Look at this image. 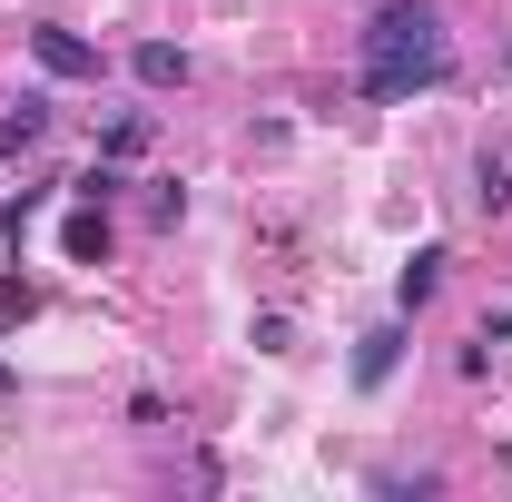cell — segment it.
Instances as JSON below:
<instances>
[{"label":"cell","mask_w":512,"mask_h":502,"mask_svg":"<svg viewBox=\"0 0 512 502\" xmlns=\"http://www.w3.org/2000/svg\"><path fill=\"white\" fill-rule=\"evenodd\" d=\"M444 266H453L444 247H414V256H404V276H394V306L414 315V306H424V296H434V286H444Z\"/></svg>","instance_id":"8992f818"},{"label":"cell","mask_w":512,"mask_h":502,"mask_svg":"<svg viewBox=\"0 0 512 502\" xmlns=\"http://www.w3.org/2000/svg\"><path fill=\"white\" fill-rule=\"evenodd\" d=\"M138 148H148V109H128V119L109 128V138H99V158H119V168L138 158Z\"/></svg>","instance_id":"9c48e42d"},{"label":"cell","mask_w":512,"mask_h":502,"mask_svg":"<svg viewBox=\"0 0 512 502\" xmlns=\"http://www.w3.org/2000/svg\"><path fill=\"white\" fill-rule=\"evenodd\" d=\"M40 138H50V99L30 89V99H20V109L0 119V158H20V148H40Z\"/></svg>","instance_id":"52a82bcc"},{"label":"cell","mask_w":512,"mask_h":502,"mask_svg":"<svg viewBox=\"0 0 512 502\" xmlns=\"http://www.w3.org/2000/svg\"><path fill=\"white\" fill-rule=\"evenodd\" d=\"M69 188H79V197H99V207H109V197H119L128 178H119V158H89V168H79V178H69Z\"/></svg>","instance_id":"8fae6325"},{"label":"cell","mask_w":512,"mask_h":502,"mask_svg":"<svg viewBox=\"0 0 512 502\" xmlns=\"http://www.w3.org/2000/svg\"><path fill=\"white\" fill-rule=\"evenodd\" d=\"M256 355H296V325L286 315H256Z\"/></svg>","instance_id":"4fadbf2b"},{"label":"cell","mask_w":512,"mask_h":502,"mask_svg":"<svg viewBox=\"0 0 512 502\" xmlns=\"http://www.w3.org/2000/svg\"><path fill=\"white\" fill-rule=\"evenodd\" d=\"M69 266H109V207H99V197H79V217H69Z\"/></svg>","instance_id":"5b68a950"},{"label":"cell","mask_w":512,"mask_h":502,"mask_svg":"<svg viewBox=\"0 0 512 502\" xmlns=\"http://www.w3.org/2000/svg\"><path fill=\"white\" fill-rule=\"evenodd\" d=\"M0 394H10V355H0Z\"/></svg>","instance_id":"9a60e30c"},{"label":"cell","mask_w":512,"mask_h":502,"mask_svg":"<svg viewBox=\"0 0 512 502\" xmlns=\"http://www.w3.org/2000/svg\"><path fill=\"white\" fill-rule=\"evenodd\" d=\"M503 79H512V40H503Z\"/></svg>","instance_id":"2e32d148"},{"label":"cell","mask_w":512,"mask_h":502,"mask_svg":"<svg viewBox=\"0 0 512 502\" xmlns=\"http://www.w3.org/2000/svg\"><path fill=\"white\" fill-rule=\"evenodd\" d=\"M394 365H404V325H365L355 335V384L375 394V384H394Z\"/></svg>","instance_id":"3957f363"},{"label":"cell","mask_w":512,"mask_h":502,"mask_svg":"<svg viewBox=\"0 0 512 502\" xmlns=\"http://www.w3.org/2000/svg\"><path fill=\"white\" fill-rule=\"evenodd\" d=\"M453 79V30L434 0H384L365 20V99H414Z\"/></svg>","instance_id":"6da1fadb"},{"label":"cell","mask_w":512,"mask_h":502,"mask_svg":"<svg viewBox=\"0 0 512 502\" xmlns=\"http://www.w3.org/2000/svg\"><path fill=\"white\" fill-rule=\"evenodd\" d=\"M30 60L50 69V79H99V50L79 30H30Z\"/></svg>","instance_id":"7a4b0ae2"},{"label":"cell","mask_w":512,"mask_h":502,"mask_svg":"<svg viewBox=\"0 0 512 502\" xmlns=\"http://www.w3.org/2000/svg\"><path fill=\"white\" fill-rule=\"evenodd\" d=\"M178 217H188V188H178V178H158V188H148V227H178Z\"/></svg>","instance_id":"7c38bea8"},{"label":"cell","mask_w":512,"mask_h":502,"mask_svg":"<svg viewBox=\"0 0 512 502\" xmlns=\"http://www.w3.org/2000/svg\"><path fill=\"white\" fill-rule=\"evenodd\" d=\"M30 315H40V286L30 276H0V335H20Z\"/></svg>","instance_id":"ba28073f"},{"label":"cell","mask_w":512,"mask_h":502,"mask_svg":"<svg viewBox=\"0 0 512 502\" xmlns=\"http://www.w3.org/2000/svg\"><path fill=\"white\" fill-rule=\"evenodd\" d=\"M493 335H512V306H503V315H493Z\"/></svg>","instance_id":"5bb4252c"},{"label":"cell","mask_w":512,"mask_h":502,"mask_svg":"<svg viewBox=\"0 0 512 502\" xmlns=\"http://www.w3.org/2000/svg\"><path fill=\"white\" fill-rule=\"evenodd\" d=\"M473 197L503 217V207H512V158H483V168H473Z\"/></svg>","instance_id":"30bf717a"},{"label":"cell","mask_w":512,"mask_h":502,"mask_svg":"<svg viewBox=\"0 0 512 502\" xmlns=\"http://www.w3.org/2000/svg\"><path fill=\"white\" fill-rule=\"evenodd\" d=\"M128 79H138V89H188V50H178V40H138V50H128Z\"/></svg>","instance_id":"277c9868"}]
</instances>
